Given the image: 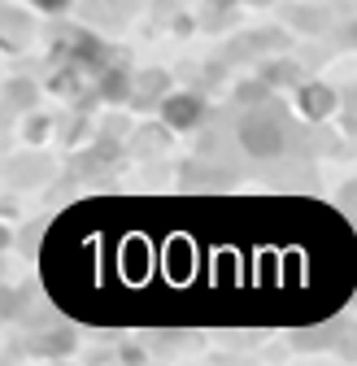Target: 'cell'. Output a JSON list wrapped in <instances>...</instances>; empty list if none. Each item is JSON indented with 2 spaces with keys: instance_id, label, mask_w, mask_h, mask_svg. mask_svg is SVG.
I'll return each mask as SVG.
<instances>
[{
  "instance_id": "4",
  "label": "cell",
  "mask_w": 357,
  "mask_h": 366,
  "mask_svg": "<svg viewBox=\"0 0 357 366\" xmlns=\"http://www.w3.org/2000/svg\"><path fill=\"white\" fill-rule=\"evenodd\" d=\"M131 92V79L122 74V70H109V74H101V97L105 101H122Z\"/></svg>"
},
{
  "instance_id": "5",
  "label": "cell",
  "mask_w": 357,
  "mask_h": 366,
  "mask_svg": "<svg viewBox=\"0 0 357 366\" xmlns=\"http://www.w3.org/2000/svg\"><path fill=\"white\" fill-rule=\"evenodd\" d=\"M35 5H39V9H49V14H61L70 0H35Z\"/></svg>"
},
{
  "instance_id": "1",
  "label": "cell",
  "mask_w": 357,
  "mask_h": 366,
  "mask_svg": "<svg viewBox=\"0 0 357 366\" xmlns=\"http://www.w3.org/2000/svg\"><path fill=\"white\" fill-rule=\"evenodd\" d=\"M240 144L253 157H275L283 149V114L271 101L253 105V114H244V122H240Z\"/></svg>"
},
{
  "instance_id": "2",
  "label": "cell",
  "mask_w": 357,
  "mask_h": 366,
  "mask_svg": "<svg viewBox=\"0 0 357 366\" xmlns=\"http://www.w3.org/2000/svg\"><path fill=\"white\" fill-rule=\"evenodd\" d=\"M161 114H166V122H170V127L188 131V127H196V122L205 118V101H201V97H192V92H174V97L161 105Z\"/></svg>"
},
{
  "instance_id": "3",
  "label": "cell",
  "mask_w": 357,
  "mask_h": 366,
  "mask_svg": "<svg viewBox=\"0 0 357 366\" xmlns=\"http://www.w3.org/2000/svg\"><path fill=\"white\" fill-rule=\"evenodd\" d=\"M301 109H305L309 118H327V114L336 109L331 87H323V83H314V87H301Z\"/></svg>"
}]
</instances>
